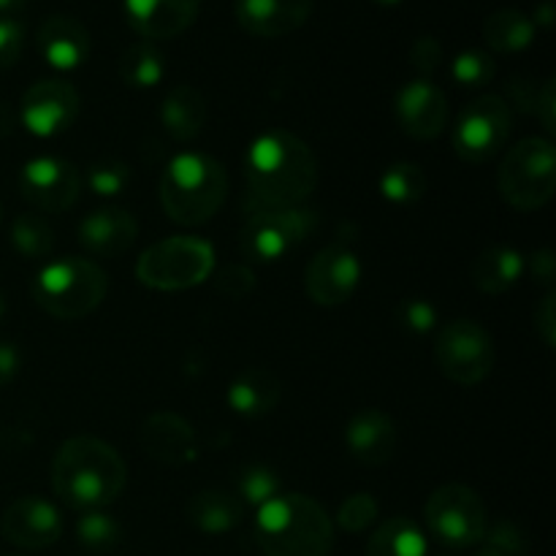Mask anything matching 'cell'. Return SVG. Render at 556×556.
Returning <instances> with one entry per match:
<instances>
[{"label": "cell", "mask_w": 556, "mask_h": 556, "mask_svg": "<svg viewBox=\"0 0 556 556\" xmlns=\"http://www.w3.org/2000/svg\"><path fill=\"white\" fill-rule=\"evenodd\" d=\"M248 212L302 206L318 185V157L291 130H266L244 157Z\"/></svg>", "instance_id": "obj_1"}, {"label": "cell", "mask_w": 556, "mask_h": 556, "mask_svg": "<svg viewBox=\"0 0 556 556\" xmlns=\"http://www.w3.org/2000/svg\"><path fill=\"white\" fill-rule=\"evenodd\" d=\"M125 462L106 440L76 434L58 448L52 459V489L74 510H103L125 489Z\"/></svg>", "instance_id": "obj_2"}, {"label": "cell", "mask_w": 556, "mask_h": 556, "mask_svg": "<svg viewBox=\"0 0 556 556\" xmlns=\"http://www.w3.org/2000/svg\"><path fill=\"white\" fill-rule=\"evenodd\" d=\"M255 543L264 556H329L334 521L307 494H277L258 508Z\"/></svg>", "instance_id": "obj_3"}, {"label": "cell", "mask_w": 556, "mask_h": 556, "mask_svg": "<svg viewBox=\"0 0 556 556\" xmlns=\"http://www.w3.org/2000/svg\"><path fill=\"white\" fill-rule=\"evenodd\" d=\"M228 195V174L220 161L201 152L172 157L161 177V204L179 226L212 220Z\"/></svg>", "instance_id": "obj_4"}, {"label": "cell", "mask_w": 556, "mask_h": 556, "mask_svg": "<svg viewBox=\"0 0 556 556\" xmlns=\"http://www.w3.org/2000/svg\"><path fill=\"white\" fill-rule=\"evenodd\" d=\"M33 302L58 320H79L101 307L109 291V277L96 261L65 258L49 261L33 277Z\"/></svg>", "instance_id": "obj_5"}, {"label": "cell", "mask_w": 556, "mask_h": 556, "mask_svg": "<svg viewBox=\"0 0 556 556\" xmlns=\"http://www.w3.org/2000/svg\"><path fill=\"white\" fill-rule=\"evenodd\" d=\"M497 190L505 204L519 212H535L546 206L556 190L554 141L541 136L516 141L500 163Z\"/></svg>", "instance_id": "obj_6"}, {"label": "cell", "mask_w": 556, "mask_h": 556, "mask_svg": "<svg viewBox=\"0 0 556 556\" xmlns=\"http://www.w3.org/2000/svg\"><path fill=\"white\" fill-rule=\"evenodd\" d=\"M215 248L201 237H172L155 242L136 261V277L152 291H188L210 280Z\"/></svg>", "instance_id": "obj_7"}, {"label": "cell", "mask_w": 556, "mask_h": 556, "mask_svg": "<svg viewBox=\"0 0 556 556\" xmlns=\"http://www.w3.org/2000/svg\"><path fill=\"white\" fill-rule=\"evenodd\" d=\"M320 226V215L307 206L291 210H253L244 217L239 231V250L244 258L255 264H275L288 253L307 242L315 228Z\"/></svg>", "instance_id": "obj_8"}, {"label": "cell", "mask_w": 556, "mask_h": 556, "mask_svg": "<svg viewBox=\"0 0 556 556\" xmlns=\"http://www.w3.org/2000/svg\"><path fill=\"white\" fill-rule=\"evenodd\" d=\"M434 362L451 383L478 386L492 375L497 348L492 334L478 320L456 318L440 329L434 342Z\"/></svg>", "instance_id": "obj_9"}, {"label": "cell", "mask_w": 556, "mask_h": 556, "mask_svg": "<svg viewBox=\"0 0 556 556\" xmlns=\"http://www.w3.org/2000/svg\"><path fill=\"white\" fill-rule=\"evenodd\" d=\"M424 519H427V530L432 532V538H438L448 548L478 546L489 527L483 500L462 483L434 489L424 505Z\"/></svg>", "instance_id": "obj_10"}, {"label": "cell", "mask_w": 556, "mask_h": 556, "mask_svg": "<svg viewBox=\"0 0 556 556\" xmlns=\"http://www.w3.org/2000/svg\"><path fill=\"white\" fill-rule=\"evenodd\" d=\"M514 109L503 96H481L465 106L454 128V150L467 163H486L510 139Z\"/></svg>", "instance_id": "obj_11"}, {"label": "cell", "mask_w": 556, "mask_h": 556, "mask_svg": "<svg viewBox=\"0 0 556 556\" xmlns=\"http://www.w3.org/2000/svg\"><path fill=\"white\" fill-rule=\"evenodd\" d=\"M20 193L38 212H65L79 199L81 174L63 157H33L20 172Z\"/></svg>", "instance_id": "obj_12"}, {"label": "cell", "mask_w": 556, "mask_h": 556, "mask_svg": "<svg viewBox=\"0 0 556 556\" xmlns=\"http://www.w3.org/2000/svg\"><path fill=\"white\" fill-rule=\"evenodd\" d=\"M81 96L63 79H43L27 87L20 101V119L38 139H52L79 117Z\"/></svg>", "instance_id": "obj_13"}, {"label": "cell", "mask_w": 556, "mask_h": 556, "mask_svg": "<svg viewBox=\"0 0 556 556\" xmlns=\"http://www.w3.org/2000/svg\"><path fill=\"white\" fill-rule=\"evenodd\" d=\"M362 282V261L345 244H329L318 250L304 271L307 296L320 307H340L356 293Z\"/></svg>", "instance_id": "obj_14"}, {"label": "cell", "mask_w": 556, "mask_h": 556, "mask_svg": "<svg viewBox=\"0 0 556 556\" xmlns=\"http://www.w3.org/2000/svg\"><path fill=\"white\" fill-rule=\"evenodd\" d=\"M0 532L5 541L25 552H41L54 546L63 535V516L49 500L20 497L5 508L0 519Z\"/></svg>", "instance_id": "obj_15"}, {"label": "cell", "mask_w": 556, "mask_h": 556, "mask_svg": "<svg viewBox=\"0 0 556 556\" xmlns=\"http://www.w3.org/2000/svg\"><path fill=\"white\" fill-rule=\"evenodd\" d=\"M396 119L416 141H432L448 125V98L429 79H413L396 92Z\"/></svg>", "instance_id": "obj_16"}, {"label": "cell", "mask_w": 556, "mask_h": 556, "mask_svg": "<svg viewBox=\"0 0 556 556\" xmlns=\"http://www.w3.org/2000/svg\"><path fill=\"white\" fill-rule=\"evenodd\" d=\"M141 448L150 459L166 467H185L199 456V434L172 410H157L141 424Z\"/></svg>", "instance_id": "obj_17"}, {"label": "cell", "mask_w": 556, "mask_h": 556, "mask_svg": "<svg viewBox=\"0 0 556 556\" xmlns=\"http://www.w3.org/2000/svg\"><path fill=\"white\" fill-rule=\"evenodd\" d=\"M201 0H123L128 25L144 41H168L182 36L199 20Z\"/></svg>", "instance_id": "obj_18"}, {"label": "cell", "mask_w": 556, "mask_h": 556, "mask_svg": "<svg viewBox=\"0 0 556 556\" xmlns=\"http://www.w3.org/2000/svg\"><path fill=\"white\" fill-rule=\"evenodd\" d=\"M76 237H79L81 248L96 258H117L134 248L136 237H139V223L128 210L101 206L81 217Z\"/></svg>", "instance_id": "obj_19"}, {"label": "cell", "mask_w": 556, "mask_h": 556, "mask_svg": "<svg viewBox=\"0 0 556 556\" xmlns=\"http://www.w3.org/2000/svg\"><path fill=\"white\" fill-rule=\"evenodd\" d=\"M313 14V0H233L239 27L258 38L296 33Z\"/></svg>", "instance_id": "obj_20"}, {"label": "cell", "mask_w": 556, "mask_h": 556, "mask_svg": "<svg viewBox=\"0 0 556 556\" xmlns=\"http://www.w3.org/2000/svg\"><path fill=\"white\" fill-rule=\"evenodd\" d=\"M345 443L356 462L367 467H383L396 454V427L389 413L367 407L351 418L345 429Z\"/></svg>", "instance_id": "obj_21"}, {"label": "cell", "mask_w": 556, "mask_h": 556, "mask_svg": "<svg viewBox=\"0 0 556 556\" xmlns=\"http://www.w3.org/2000/svg\"><path fill=\"white\" fill-rule=\"evenodd\" d=\"M38 52L54 71H74L90 58V33L74 16H47L38 27Z\"/></svg>", "instance_id": "obj_22"}, {"label": "cell", "mask_w": 556, "mask_h": 556, "mask_svg": "<svg viewBox=\"0 0 556 556\" xmlns=\"http://www.w3.org/2000/svg\"><path fill=\"white\" fill-rule=\"evenodd\" d=\"M280 396L282 386L275 372L261 367H250L231 380L226 400L228 405H231V410L239 413V416L261 418L269 416V413L280 405Z\"/></svg>", "instance_id": "obj_23"}, {"label": "cell", "mask_w": 556, "mask_h": 556, "mask_svg": "<svg viewBox=\"0 0 556 556\" xmlns=\"http://www.w3.org/2000/svg\"><path fill=\"white\" fill-rule=\"evenodd\" d=\"M188 521L204 535H226V532L237 530L244 519L242 500L226 489H204L190 497Z\"/></svg>", "instance_id": "obj_24"}, {"label": "cell", "mask_w": 556, "mask_h": 556, "mask_svg": "<svg viewBox=\"0 0 556 556\" xmlns=\"http://www.w3.org/2000/svg\"><path fill=\"white\" fill-rule=\"evenodd\" d=\"M206 98L199 87L177 85L161 103V125L174 141H193L206 123Z\"/></svg>", "instance_id": "obj_25"}, {"label": "cell", "mask_w": 556, "mask_h": 556, "mask_svg": "<svg viewBox=\"0 0 556 556\" xmlns=\"http://www.w3.org/2000/svg\"><path fill=\"white\" fill-rule=\"evenodd\" d=\"M521 275H525V258H521L519 250L505 248V244L483 250L470 266L472 286L481 293H492V296L510 291L521 280Z\"/></svg>", "instance_id": "obj_26"}, {"label": "cell", "mask_w": 556, "mask_h": 556, "mask_svg": "<svg viewBox=\"0 0 556 556\" xmlns=\"http://www.w3.org/2000/svg\"><path fill=\"white\" fill-rule=\"evenodd\" d=\"M538 27L519 9H497L483 22V38L497 54H519L535 41Z\"/></svg>", "instance_id": "obj_27"}, {"label": "cell", "mask_w": 556, "mask_h": 556, "mask_svg": "<svg viewBox=\"0 0 556 556\" xmlns=\"http://www.w3.org/2000/svg\"><path fill=\"white\" fill-rule=\"evenodd\" d=\"M367 556H427V535L413 519L394 516L372 532Z\"/></svg>", "instance_id": "obj_28"}, {"label": "cell", "mask_w": 556, "mask_h": 556, "mask_svg": "<svg viewBox=\"0 0 556 556\" xmlns=\"http://www.w3.org/2000/svg\"><path fill=\"white\" fill-rule=\"evenodd\" d=\"M163 74H166V60L152 41L130 43L119 58V76L125 85L136 87V90H150V87L161 85Z\"/></svg>", "instance_id": "obj_29"}, {"label": "cell", "mask_w": 556, "mask_h": 556, "mask_svg": "<svg viewBox=\"0 0 556 556\" xmlns=\"http://www.w3.org/2000/svg\"><path fill=\"white\" fill-rule=\"evenodd\" d=\"M11 248L27 261H43L54 248V231L47 223V217L36 215V212H22L11 223Z\"/></svg>", "instance_id": "obj_30"}, {"label": "cell", "mask_w": 556, "mask_h": 556, "mask_svg": "<svg viewBox=\"0 0 556 556\" xmlns=\"http://www.w3.org/2000/svg\"><path fill=\"white\" fill-rule=\"evenodd\" d=\"M378 188H380V195L394 201V204H416V201L424 199L429 182L421 166L400 161V163H391V166L380 174Z\"/></svg>", "instance_id": "obj_31"}, {"label": "cell", "mask_w": 556, "mask_h": 556, "mask_svg": "<svg viewBox=\"0 0 556 556\" xmlns=\"http://www.w3.org/2000/svg\"><path fill=\"white\" fill-rule=\"evenodd\" d=\"M76 541L92 554H106L123 543V527L106 510H85L76 521Z\"/></svg>", "instance_id": "obj_32"}, {"label": "cell", "mask_w": 556, "mask_h": 556, "mask_svg": "<svg viewBox=\"0 0 556 556\" xmlns=\"http://www.w3.org/2000/svg\"><path fill=\"white\" fill-rule=\"evenodd\" d=\"M277 494H282V483L277 478V472L266 465H248L237 478V497L242 500V505H266L269 500H275Z\"/></svg>", "instance_id": "obj_33"}, {"label": "cell", "mask_w": 556, "mask_h": 556, "mask_svg": "<svg viewBox=\"0 0 556 556\" xmlns=\"http://www.w3.org/2000/svg\"><path fill=\"white\" fill-rule=\"evenodd\" d=\"M494 74H497V65L486 49H465L451 63V76L462 87H486Z\"/></svg>", "instance_id": "obj_34"}, {"label": "cell", "mask_w": 556, "mask_h": 556, "mask_svg": "<svg viewBox=\"0 0 556 556\" xmlns=\"http://www.w3.org/2000/svg\"><path fill=\"white\" fill-rule=\"evenodd\" d=\"M130 182V166L125 161H117V157H103V161H96L90 168H87V185H90L92 193L98 195H119Z\"/></svg>", "instance_id": "obj_35"}, {"label": "cell", "mask_w": 556, "mask_h": 556, "mask_svg": "<svg viewBox=\"0 0 556 556\" xmlns=\"http://www.w3.org/2000/svg\"><path fill=\"white\" fill-rule=\"evenodd\" d=\"M378 519V503L369 492H356L351 497L342 500V505L337 508V525L342 527L351 535L369 530Z\"/></svg>", "instance_id": "obj_36"}, {"label": "cell", "mask_w": 556, "mask_h": 556, "mask_svg": "<svg viewBox=\"0 0 556 556\" xmlns=\"http://www.w3.org/2000/svg\"><path fill=\"white\" fill-rule=\"evenodd\" d=\"M481 543H486L494 552L505 556H527V538L514 521H494L492 527H486V535H483Z\"/></svg>", "instance_id": "obj_37"}, {"label": "cell", "mask_w": 556, "mask_h": 556, "mask_svg": "<svg viewBox=\"0 0 556 556\" xmlns=\"http://www.w3.org/2000/svg\"><path fill=\"white\" fill-rule=\"evenodd\" d=\"M396 320L405 326L413 334H427V331L434 329L438 324V309H434L432 302L427 299H405L396 307Z\"/></svg>", "instance_id": "obj_38"}, {"label": "cell", "mask_w": 556, "mask_h": 556, "mask_svg": "<svg viewBox=\"0 0 556 556\" xmlns=\"http://www.w3.org/2000/svg\"><path fill=\"white\" fill-rule=\"evenodd\" d=\"M25 47V27L14 16H0V68H11Z\"/></svg>", "instance_id": "obj_39"}, {"label": "cell", "mask_w": 556, "mask_h": 556, "mask_svg": "<svg viewBox=\"0 0 556 556\" xmlns=\"http://www.w3.org/2000/svg\"><path fill=\"white\" fill-rule=\"evenodd\" d=\"M440 63H443V47H440L438 38L432 36L416 38V43L410 47V65L421 74V79L432 76Z\"/></svg>", "instance_id": "obj_40"}, {"label": "cell", "mask_w": 556, "mask_h": 556, "mask_svg": "<svg viewBox=\"0 0 556 556\" xmlns=\"http://www.w3.org/2000/svg\"><path fill=\"white\" fill-rule=\"evenodd\" d=\"M215 288L223 293V296L239 299L244 293H250L255 288V275L242 264H231L215 277Z\"/></svg>", "instance_id": "obj_41"}, {"label": "cell", "mask_w": 556, "mask_h": 556, "mask_svg": "<svg viewBox=\"0 0 556 556\" xmlns=\"http://www.w3.org/2000/svg\"><path fill=\"white\" fill-rule=\"evenodd\" d=\"M532 320H535V334L541 337L543 345L554 348L556 345V293L554 291H546V296L538 302Z\"/></svg>", "instance_id": "obj_42"}, {"label": "cell", "mask_w": 556, "mask_h": 556, "mask_svg": "<svg viewBox=\"0 0 556 556\" xmlns=\"http://www.w3.org/2000/svg\"><path fill=\"white\" fill-rule=\"evenodd\" d=\"M535 117L541 119V125L546 128V134H554L556 130V81L554 76H548L541 87H538L535 98Z\"/></svg>", "instance_id": "obj_43"}, {"label": "cell", "mask_w": 556, "mask_h": 556, "mask_svg": "<svg viewBox=\"0 0 556 556\" xmlns=\"http://www.w3.org/2000/svg\"><path fill=\"white\" fill-rule=\"evenodd\" d=\"M525 269H530L532 280L538 286L548 288L552 291L554 286V277H556V258H554V250L552 248H541L530 255V261H525Z\"/></svg>", "instance_id": "obj_44"}, {"label": "cell", "mask_w": 556, "mask_h": 556, "mask_svg": "<svg viewBox=\"0 0 556 556\" xmlns=\"http://www.w3.org/2000/svg\"><path fill=\"white\" fill-rule=\"evenodd\" d=\"M22 369V353L14 342L0 340V389L14 383Z\"/></svg>", "instance_id": "obj_45"}, {"label": "cell", "mask_w": 556, "mask_h": 556, "mask_svg": "<svg viewBox=\"0 0 556 556\" xmlns=\"http://www.w3.org/2000/svg\"><path fill=\"white\" fill-rule=\"evenodd\" d=\"M508 92H510V101H514V103H508L510 109L519 106L521 112H532V109H535V98H538L535 81L521 79V76L519 79H510Z\"/></svg>", "instance_id": "obj_46"}, {"label": "cell", "mask_w": 556, "mask_h": 556, "mask_svg": "<svg viewBox=\"0 0 556 556\" xmlns=\"http://www.w3.org/2000/svg\"><path fill=\"white\" fill-rule=\"evenodd\" d=\"M552 22H554V5L546 0V3H541L535 9V16H532V25L543 27V30H548V27H552Z\"/></svg>", "instance_id": "obj_47"}, {"label": "cell", "mask_w": 556, "mask_h": 556, "mask_svg": "<svg viewBox=\"0 0 556 556\" xmlns=\"http://www.w3.org/2000/svg\"><path fill=\"white\" fill-rule=\"evenodd\" d=\"M16 128V114L9 103H0V136H11Z\"/></svg>", "instance_id": "obj_48"}, {"label": "cell", "mask_w": 556, "mask_h": 556, "mask_svg": "<svg viewBox=\"0 0 556 556\" xmlns=\"http://www.w3.org/2000/svg\"><path fill=\"white\" fill-rule=\"evenodd\" d=\"M27 5V0H0V16H14L20 14Z\"/></svg>", "instance_id": "obj_49"}, {"label": "cell", "mask_w": 556, "mask_h": 556, "mask_svg": "<svg viewBox=\"0 0 556 556\" xmlns=\"http://www.w3.org/2000/svg\"><path fill=\"white\" fill-rule=\"evenodd\" d=\"M472 556H505V554L494 552V548H492V546H483V548H478V552H476V554H472Z\"/></svg>", "instance_id": "obj_50"}, {"label": "cell", "mask_w": 556, "mask_h": 556, "mask_svg": "<svg viewBox=\"0 0 556 556\" xmlns=\"http://www.w3.org/2000/svg\"><path fill=\"white\" fill-rule=\"evenodd\" d=\"M375 5H386V9H389V5H400L402 0H372Z\"/></svg>", "instance_id": "obj_51"}, {"label": "cell", "mask_w": 556, "mask_h": 556, "mask_svg": "<svg viewBox=\"0 0 556 556\" xmlns=\"http://www.w3.org/2000/svg\"><path fill=\"white\" fill-rule=\"evenodd\" d=\"M3 315H5V296L3 291H0V320H3Z\"/></svg>", "instance_id": "obj_52"}, {"label": "cell", "mask_w": 556, "mask_h": 556, "mask_svg": "<svg viewBox=\"0 0 556 556\" xmlns=\"http://www.w3.org/2000/svg\"><path fill=\"white\" fill-rule=\"evenodd\" d=\"M0 223H3V210H0Z\"/></svg>", "instance_id": "obj_53"}, {"label": "cell", "mask_w": 556, "mask_h": 556, "mask_svg": "<svg viewBox=\"0 0 556 556\" xmlns=\"http://www.w3.org/2000/svg\"><path fill=\"white\" fill-rule=\"evenodd\" d=\"M11 556H22V554H11Z\"/></svg>", "instance_id": "obj_54"}]
</instances>
